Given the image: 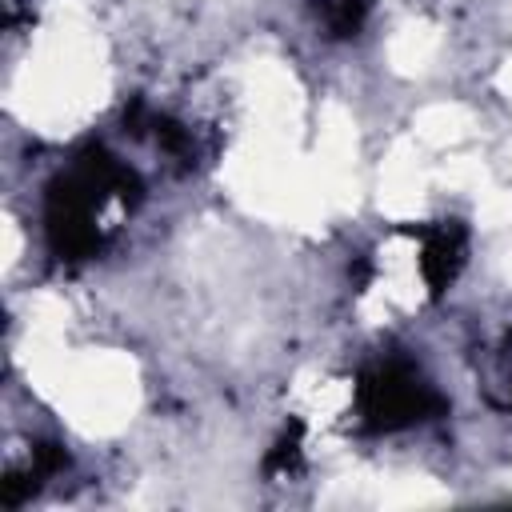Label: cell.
<instances>
[{"label":"cell","mask_w":512,"mask_h":512,"mask_svg":"<svg viewBox=\"0 0 512 512\" xmlns=\"http://www.w3.org/2000/svg\"><path fill=\"white\" fill-rule=\"evenodd\" d=\"M360 408L376 428H404V424H416L440 412L444 400L408 360H384L364 376Z\"/></svg>","instance_id":"6da1fadb"}]
</instances>
